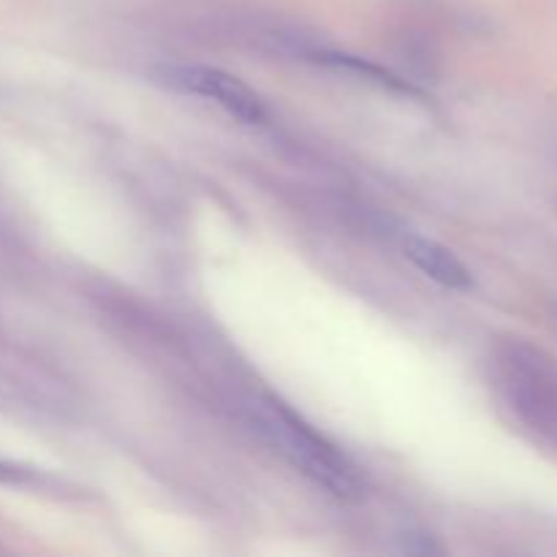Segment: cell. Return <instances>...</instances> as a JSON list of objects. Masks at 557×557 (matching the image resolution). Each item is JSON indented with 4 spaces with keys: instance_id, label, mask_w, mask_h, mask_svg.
Listing matches in <instances>:
<instances>
[{
    "instance_id": "cell-5",
    "label": "cell",
    "mask_w": 557,
    "mask_h": 557,
    "mask_svg": "<svg viewBox=\"0 0 557 557\" xmlns=\"http://www.w3.org/2000/svg\"><path fill=\"white\" fill-rule=\"evenodd\" d=\"M27 482V473L22 468L11 466V462L0 460V484H22Z\"/></svg>"
},
{
    "instance_id": "cell-1",
    "label": "cell",
    "mask_w": 557,
    "mask_h": 557,
    "mask_svg": "<svg viewBox=\"0 0 557 557\" xmlns=\"http://www.w3.org/2000/svg\"><path fill=\"white\" fill-rule=\"evenodd\" d=\"M259 424L267 438L281 449V455L330 495L351 500L364 493L357 466L343 451H337V446L321 438L310 424H305L297 413L288 411L283 403H264L259 408Z\"/></svg>"
},
{
    "instance_id": "cell-2",
    "label": "cell",
    "mask_w": 557,
    "mask_h": 557,
    "mask_svg": "<svg viewBox=\"0 0 557 557\" xmlns=\"http://www.w3.org/2000/svg\"><path fill=\"white\" fill-rule=\"evenodd\" d=\"M158 76H161L163 85L174 87V90L210 98L218 107L226 109L232 117H237L239 123H267L264 101L245 82L226 74V71L207 69V65H172V69H161Z\"/></svg>"
},
{
    "instance_id": "cell-3",
    "label": "cell",
    "mask_w": 557,
    "mask_h": 557,
    "mask_svg": "<svg viewBox=\"0 0 557 557\" xmlns=\"http://www.w3.org/2000/svg\"><path fill=\"white\" fill-rule=\"evenodd\" d=\"M403 253H406L408 261L419 267L430 281L441 283L446 288H471L473 277L468 272V267L451 253L449 248H444L441 243L428 237H419V234H408L403 237Z\"/></svg>"
},
{
    "instance_id": "cell-4",
    "label": "cell",
    "mask_w": 557,
    "mask_h": 557,
    "mask_svg": "<svg viewBox=\"0 0 557 557\" xmlns=\"http://www.w3.org/2000/svg\"><path fill=\"white\" fill-rule=\"evenodd\" d=\"M319 63L332 65V69H341V71H354V74H362L368 76L370 82H379L381 87H392V90H406L411 92V87L403 85L397 76H392L389 71L379 69V65H370L364 60L351 58V54H319Z\"/></svg>"
}]
</instances>
